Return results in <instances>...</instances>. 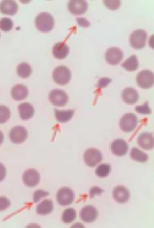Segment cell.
Returning <instances> with one entry per match:
<instances>
[{"label":"cell","instance_id":"cell-1","mask_svg":"<svg viewBox=\"0 0 154 228\" xmlns=\"http://www.w3.org/2000/svg\"><path fill=\"white\" fill-rule=\"evenodd\" d=\"M35 26L39 31L47 32L51 31L53 28L55 20L53 15L47 12H41L35 17Z\"/></svg>","mask_w":154,"mask_h":228},{"label":"cell","instance_id":"cell-2","mask_svg":"<svg viewBox=\"0 0 154 228\" xmlns=\"http://www.w3.org/2000/svg\"><path fill=\"white\" fill-rule=\"evenodd\" d=\"M71 73L69 68L67 66L60 65L56 67L52 72L54 81L60 85H65L71 80Z\"/></svg>","mask_w":154,"mask_h":228},{"label":"cell","instance_id":"cell-3","mask_svg":"<svg viewBox=\"0 0 154 228\" xmlns=\"http://www.w3.org/2000/svg\"><path fill=\"white\" fill-rule=\"evenodd\" d=\"M147 38V33L146 31L142 29L135 30L130 36V45L134 49H142L145 46Z\"/></svg>","mask_w":154,"mask_h":228},{"label":"cell","instance_id":"cell-4","mask_svg":"<svg viewBox=\"0 0 154 228\" xmlns=\"http://www.w3.org/2000/svg\"><path fill=\"white\" fill-rule=\"evenodd\" d=\"M138 123V118L133 113H127L124 114L119 121V126L123 131L129 132L135 129Z\"/></svg>","mask_w":154,"mask_h":228},{"label":"cell","instance_id":"cell-5","mask_svg":"<svg viewBox=\"0 0 154 228\" xmlns=\"http://www.w3.org/2000/svg\"><path fill=\"white\" fill-rule=\"evenodd\" d=\"M48 98L53 105L59 107L65 105L69 100L68 95L66 91L59 89L51 90L48 94Z\"/></svg>","mask_w":154,"mask_h":228},{"label":"cell","instance_id":"cell-6","mask_svg":"<svg viewBox=\"0 0 154 228\" xmlns=\"http://www.w3.org/2000/svg\"><path fill=\"white\" fill-rule=\"evenodd\" d=\"M83 158L87 165L94 167L102 160L103 156L99 149L95 148H90L84 151Z\"/></svg>","mask_w":154,"mask_h":228},{"label":"cell","instance_id":"cell-7","mask_svg":"<svg viewBox=\"0 0 154 228\" xmlns=\"http://www.w3.org/2000/svg\"><path fill=\"white\" fill-rule=\"evenodd\" d=\"M136 82L139 86L148 88L154 84V73L148 69H144L140 71L136 76Z\"/></svg>","mask_w":154,"mask_h":228},{"label":"cell","instance_id":"cell-8","mask_svg":"<svg viewBox=\"0 0 154 228\" xmlns=\"http://www.w3.org/2000/svg\"><path fill=\"white\" fill-rule=\"evenodd\" d=\"M75 196L73 190L67 187H63L59 189L56 194L58 203L62 206H66L72 204Z\"/></svg>","mask_w":154,"mask_h":228},{"label":"cell","instance_id":"cell-9","mask_svg":"<svg viewBox=\"0 0 154 228\" xmlns=\"http://www.w3.org/2000/svg\"><path fill=\"white\" fill-rule=\"evenodd\" d=\"M28 136V133L27 129L21 125L13 127L11 129L9 134L11 141L16 144L23 142L26 140Z\"/></svg>","mask_w":154,"mask_h":228},{"label":"cell","instance_id":"cell-10","mask_svg":"<svg viewBox=\"0 0 154 228\" xmlns=\"http://www.w3.org/2000/svg\"><path fill=\"white\" fill-rule=\"evenodd\" d=\"M124 57V54L119 48L112 47L107 49L105 53V59L110 64H118Z\"/></svg>","mask_w":154,"mask_h":228},{"label":"cell","instance_id":"cell-11","mask_svg":"<svg viewBox=\"0 0 154 228\" xmlns=\"http://www.w3.org/2000/svg\"><path fill=\"white\" fill-rule=\"evenodd\" d=\"M40 176L39 172L34 169L25 170L22 175V180L26 186L32 187L38 185L40 180Z\"/></svg>","mask_w":154,"mask_h":228},{"label":"cell","instance_id":"cell-12","mask_svg":"<svg viewBox=\"0 0 154 228\" xmlns=\"http://www.w3.org/2000/svg\"><path fill=\"white\" fill-rule=\"evenodd\" d=\"M98 216V212L96 208L92 205H87L82 208L80 211L79 216L84 222H91L95 221Z\"/></svg>","mask_w":154,"mask_h":228},{"label":"cell","instance_id":"cell-13","mask_svg":"<svg viewBox=\"0 0 154 228\" xmlns=\"http://www.w3.org/2000/svg\"><path fill=\"white\" fill-rule=\"evenodd\" d=\"M88 7V3L85 0H70L67 4L69 11L75 15L84 13L87 11Z\"/></svg>","mask_w":154,"mask_h":228},{"label":"cell","instance_id":"cell-14","mask_svg":"<svg viewBox=\"0 0 154 228\" xmlns=\"http://www.w3.org/2000/svg\"><path fill=\"white\" fill-rule=\"evenodd\" d=\"M130 195L129 190L123 186H117L114 187L113 190V197L118 203H124L126 202L129 199Z\"/></svg>","mask_w":154,"mask_h":228},{"label":"cell","instance_id":"cell-15","mask_svg":"<svg viewBox=\"0 0 154 228\" xmlns=\"http://www.w3.org/2000/svg\"><path fill=\"white\" fill-rule=\"evenodd\" d=\"M110 149L113 154L117 156H122L127 153L128 150V145L124 140L117 139L111 142Z\"/></svg>","mask_w":154,"mask_h":228},{"label":"cell","instance_id":"cell-16","mask_svg":"<svg viewBox=\"0 0 154 228\" xmlns=\"http://www.w3.org/2000/svg\"><path fill=\"white\" fill-rule=\"evenodd\" d=\"M137 142L139 146L144 149H152L154 146L153 134L148 132L140 134L138 137Z\"/></svg>","mask_w":154,"mask_h":228},{"label":"cell","instance_id":"cell-17","mask_svg":"<svg viewBox=\"0 0 154 228\" xmlns=\"http://www.w3.org/2000/svg\"><path fill=\"white\" fill-rule=\"evenodd\" d=\"M121 95L124 101L129 104L135 103L139 99V94L137 91L132 87L124 88L122 92Z\"/></svg>","mask_w":154,"mask_h":228},{"label":"cell","instance_id":"cell-18","mask_svg":"<svg viewBox=\"0 0 154 228\" xmlns=\"http://www.w3.org/2000/svg\"><path fill=\"white\" fill-rule=\"evenodd\" d=\"M18 111L20 118L22 120H26L31 118L34 113V109L30 103L25 102L18 105Z\"/></svg>","mask_w":154,"mask_h":228},{"label":"cell","instance_id":"cell-19","mask_svg":"<svg viewBox=\"0 0 154 228\" xmlns=\"http://www.w3.org/2000/svg\"><path fill=\"white\" fill-rule=\"evenodd\" d=\"M29 94L27 86L21 84H17L14 86L11 90L12 98L16 100H20L25 99Z\"/></svg>","mask_w":154,"mask_h":228},{"label":"cell","instance_id":"cell-20","mask_svg":"<svg viewBox=\"0 0 154 228\" xmlns=\"http://www.w3.org/2000/svg\"><path fill=\"white\" fill-rule=\"evenodd\" d=\"M69 48L64 42H58L55 43L52 47L53 56L58 59H63L68 55Z\"/></svg>","mask_w":154,"mask_h":228},{"label":"cell","instance_id":"cell-21","mask_svg":"<svg viewBox=\"0 0 154 228\" xmlns=\"http://www.w3.org/2000/svg\"><path fill=\"white\" fill-rule=\"evenodd\" d=\"M18 8V4L14 0H3L0 2V11L3 14L14 15L16 13Z\"/></svg>","mask_w":154,"mask_h":228},{"label":"cell","instance_id":"cell-22","mask_svg":"<svg viewBox=\"0 0 154 228\" xmlns=\"http://www.w3.org/2000/svg\"><path fill=\"white\" fill-rule=\"evenodd\" d=\"M53 208L52 201L50 199H45L37 205L36 210L38 214L46 215L51 213Z\"/></svg>","mask_w":154,"mask_h":228},{"label":"cell","instance_id":"cell-23","mask_svg":"<svg viewBox=\"0 0 154 228\" xmlns=\"http://www.w3.org/2000/svg\"><path fill=\"white\" fill-rule=\"evenodd\" d=\"M54 112L55 116L58 121L60 122H66L73 117L75 112V110H59L55 108Z\"/></svg>","mask_w":154,"mask_h":228},{"label":"cell","instance_id":"cell-24","mask_svg":"<svg viewBox=\"0 0 154 228\" xmlns=\"http://www.w3.org/2000/svg\"><path fill=\"white\" fill-rule=\"evenodd\" d=\"M121 66L129 71L136 70L139 66V63L137 56L133 55L127 58L121 65Z\"/></svg>","mask_w":154,"mask_h":228},{"label":"cell","instance_id":"cell-25","mask_svg":"<svg viewBox=\"0 0 154 228\" xmlns=\"http://www.w3.org/2000/svg\"><path fill=\"white\" fill-rule=\"evenodd\" d=\"M30 65L26 62H21L17 67V72L18 75L22 78H26L30 75L32 72Z\"/></svg>","mask_w":154,"mask_h":228},{"label":"cell","instance_id":"cell-26","mask_svg":"<svg viewBox=\"0 0 154 228\" xmlns=\"http://www.w3.org/2000/svg\"><path fill=\"white\" fill-rule=\"evenodd\" d=\"M130 155L132 159L140 162H146L148 159V156L147 154L137 147H132Z\"/></svg>","mask_w":154,"mask_h":228},{"label":"cell","instance_id":"cell-27","mask_svg":"<svg viewBox=\"0 0 154 228\" xmlns=\"http://www.w3.org/2000/svg\"><path fill=\"white\" fill-rule=\"evenodd\" d=\"M76 217V212L74 208H69L65 209L62 213L61 218L63 222L70 223L73 221Z\"/></svg>","mask_w":154,"mask_h":228},{"label":"cell","instance_id":"cell-28","mask_svg":"<svg viewBox=\"0 0 154 228\" xmlns=\"http://www.w3.org/2000/svg\"><path fill=\"white\" fill-rule=\"evenodd\" d=\"M111 170V166L108 163H102L99 165L95 169V173L100 177H104L108 175Z\"/></svg>","mask_w":154,"mask_h":228},{"label":"cell","instance_id":"cell-29","mask_svg":"<svg viewBox=\"0 0 154 228\" xmlns=\"http://www.w3.org/2000/svg\"><path fill=\"white\" fill-rule=\"evenodd\" d=\"M11 112L10 109L4 105H0V124H3L7 122L10 117Z\"/></svg>","mask_w":154,"mask_h":228},{"label":"cell","instance_id":"cell-30","mask_svg":"<svg viewBox=\"0 0 154 228\" xmlns=\"http://www.w3.org/2000/svg\"><path fill=\"white\" fill-rule=\"evenodd\" d=\"M13 26V22L11 19L4 17L0 19V28L4 31L11 29Z\"/></svg>","mask_w":154,"mask_h":228},{"label":"cell","instance_id":"cell-31","mask_svg":"<svg viewBox=\"0 0 154 228\" xmlns=\"http://www.w3.org/2000/svg\"><path fill=\"white\" fill-rule=\"evenodd\" d=\"M135 110L137 112L143 114H150L152 112V110L149 106L148 101L145 102L142 105L136 106Z\"/></svg>","mask_w":154,"mask_h":228},{"label":"cell","instance_id":"cell-32","mask_svg":"<svg viewBox=\"0 0 154 228\" xmlns=\"http://www.w3.org/2000/svg\"><path fill=\"white\" fill-rule=\"evenodd\" d=\"M104 5L107 8L114 10L119 8L121 5L120 0H105L103 1Z\"/></svg>","mask_w":154,"mask_h":228},{"label":"cell","instance_id":"cell-33","mask_svg":"<svg viewBox=\"0 0 154 228\" xmlns=\"http://www.w3.org/2000/svg\"><path fill=\"white\" fill-rule=\"evenodd\" d=\"M49 195V192L41 189L36 190L33 194V201L34 203L38 202L42 198Z\"/></svg>","mask_w":154,"mask_h":228},{"label":"cell","instance_id":"cell-34","mask_svg":"<svg viewBox=\"0 0 154 228\" xmlns=\"http://www.w3.org/2000/svg\"><path fill=\"white\" fill-rule=\"evenodd\" d=\"M10 204L11 202L5 196L0 197V211L6 209Z\"/></svg>","mask_w":154,"mask_h":228},{"label":"cell","instance_id":"cell-35","mask_svg":"<svg viewBox=\"0 0 154 228\" xmlns=\"http://www.w3.org/2000/svg\"><path fill=\"white\" fill-rule=\"evenodd\" d=\"M112 81L111 78L103 77L99 80L97 86L99 88H103L106 86Z\"/></svg>","mask_w":154,"mask_h":228},{"label":"cell","instance_id":"cell-36","mask_svg":"<svg viewBox=\"0 0 154 228\" xmlns=\"http://www.w3.org/2000/svg\"><path fill=\"white\" fill-rule=\"evenodd\" d=\"M104 190L100 187L95 186L91 187L89 191V196L90 198H93L95 195H100Z\"/></svg>","mask_w":154,"mask_h":228},{"label":"cell","instance_id":"cell-37","mask_svg":"<svg viewBox=\"0 0 154 228\" xmlns=\"http://www.w3.org/2000/svg\"><path fill=\"white\" fill-rule=\"evenodd\" d=\"M77 21L79 24L81 26L87 27L90 26V22L86 18L80 17L77 18Z\"/></svg>","mask_w":154,"mask_h":228},{"label":"cell","instance_id":"cell-38","mask_svg":"<svg viewBox=\"0 0 154 228\" xmlns=\"http://www.w3.org/2000/svg\"><path fill=\"white\" fill-rule=\"evenodd\" d=\"M6 174V167L0 162V182L2 181L5 178Z\"/></svg>","mask_w":154,"mask_h":228},{"label":"cell","instance_id":"cell-39","mask_svg":"<svg viewBox=\"0 0 154 228\" xmlns=\"http://www.w3.org/2000/svg\"><path fill=\"white\" fill-rule=\"evenodd\" d=\"M4 140V135L2 133L0 130V146Z\"/></svg>","mask_w":154,"mask_h":228},{"label":"cell","instance_id":"cell-40","mask_svg":"<svg viewBox=\"0 0 154 228\" xmlns=\"http://www.w3.org/2000/svg\"></svg>","mask_w":154,"mask_h":228}]
</instances>
